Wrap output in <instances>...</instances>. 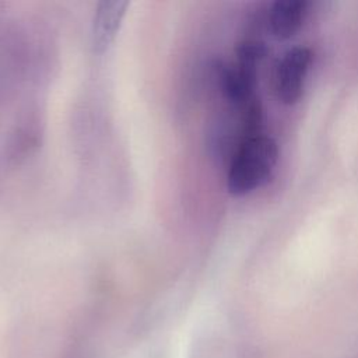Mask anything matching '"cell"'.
Segmentation results:
<instances>
[{
  "label": "cell",
  "instance_id": "cell-1",
  "mask_svg": "<svg viewBox=\"0 0 358 358\" xmlns=\"http://www.w3.org/2000/svg\"><path fill=\"white\" fill-rule=\"evenodd\" d=\"M278 159L277 143L263 134H252L241 138L232 152L227 185L235 196L248 194L263 186Z\"/></svg>",
  "mask_w": 358,
  "mask_h": 358
},
{
  "label": "cell",
  "instance_id": "cell-2",
  "mask_svg": "<svg viewBox=\"0 0 358 358\" xmlns=\"http://www.w3.org/2000/svg\"><path fill=\"white\" fill-rule=\"evenodd\" d=\"M312 62V53L305 46L287 50L275 69V92L285 105L298 102L303 92L305 80Z\"/></svg>",
  "mask_w": 358,
  "mask_h": 358
},
{
  "label": "cell",
  "instance_id": "cell-3",
  "mask_svg": "<svg viewBox=\"0 0 358 358\" xmlns=\"http://www.w3.org/2000/svg\"><path fill=\"white\" fill-rule=\"evenodd\" d=\"M309 3L305 0H278L268 11V25L278 39L292 38L308 15Z\"/></svg>",
  "mask_w": 358,
  "mask_h": 358
},
{
  "label": "cell",
  "instance_id": "cell-4",
  "mask_svg": "<svg viewBox=\"0 0 358 358\" xmlns=\"http://www.w3.org/2000/svg\"><path fill=\"white\" fill-rule=\"evenodd\" d=\"M126 7V1H105L99 4L92 25L94 45L98 50H103L115 39Z\"/></svg>",
  "mask_w": 358,
  "mask_h": 358
}]
</instances>
